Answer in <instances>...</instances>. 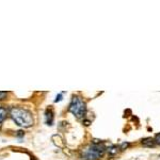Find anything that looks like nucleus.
Segmentation results:
<instances>
[{
  "instance_id": "1",
  "label": "nucleus",
  "mask_w": 160,
  "mask_h": 160,
  "mask_svg": "<svg viewBox=\"0 0 160 160\" xmlns=\"http://www.w3.org/2000/svg\"><path fill=\"white\" fill-rule=\"evenodd\" d=\"M10 115H11L12 120L17 124L20 127L28 128L33 125V117L31 114L30 111L24 109V108L14 107L10 111Z\"/></svg>"
},
{
  "instance_id": "6",
  "label": "nucleus",
  "mask_w": 160,
  "mask_h": 160,
  "mask_svg": "<svg viewBox=\"0 0 160 160\" xmlns=\"http://www.w3.org/2000/svg\"><path fill=\"white\" fill-rule=\"evenodd\" d=\"M7 118V110L6 108L3 107H0V123L3 122Z\"/></svg>"
},
{
  "instance_id": "3",
  "label": "nucleus",
  "mask_w": 160,
  "mask_h": 160,
  "mask_svg": "<svg viewBox=\"0 0 160 160\" xmlns=\"http://www.w3.org/2000/svg\"><path fill=\"white\" fill-rule=\"evenodd\" d=\"M68 109L76 118H82L86 114L87 106H86V102H83V99H82L81 97L73 96Z\"/></svg>"
},
{
  "instance_id": "5",
  "label": "nucleus",
  "mask_w": 160,
  "mask_h": 160,
  "mask_svg": "<svg viewBox=\"0 0 160 160\" xmlns=\"http://www.w3.org/2000/svg\"><path fill=\"white\" fill-rule=\"evenodd\" d=\"M142 144H143L144 146H148V148H152V146H154L155 144V140L152 138H145L142 140Z\"/></svg>"
},
{
  "instance_id": "2",
  "label": "nucleus",
  "mask_w": 160,
  "mask_h": 160,
  "mask_svg": "<svg viewBox=\"0 0 160 160\" xmlns=\"http://www.w3.org/2000/svg\"><path fill=\"white\" fill-rule=\"evenodd\" d=\"M105 153V148L98 143H94L82 151L83 160H98Z\"/></svg>"
},
{
  "instance_id": "4",
  "label": "nucleus",
  "mask_w": 160,
  "mask_h": 160,
  "mask_svg": "<svg viewBox=\"0 0 160 160\" xmlns=\"http://www.w3.org/2000/svg\"><path fill=\"white\" fill-rule=\"evenodd\" d=\"M45 118L47 125H52L53 124V111L51 108H48L45 112Z\"/></svg>"
},
{
  "instance_id": "7",
  "label": "nucleus",
  "mask_w": 160,
  "mask_h": 160,
  "mask_svg": "<svg viewBox=\"0 0 160 160\" xmlns=\"http://www.w3.org/2000/svg\"><path fill=\"white\" fill-rule=\"evenodd\" d=\"M155 143L156 144H160V132L159 133H157L156 135V137H155Z\"/></svg>"
},
{
  "instance_id": "9",
  "label": "nucleus",
  "mask_w": 160,
  "mask_h": 160,
  "mask_svg": "<svg viewBox=\"0 0 160 160\" xmlns=\"http://www.w3.org/2000/svg\"><path fill=\"white\" fill-rule=\"evenodd\" d=\"M62 94H59V95H57V97H56V99H55V102H61L62 100Z\"/></svg>"
},
{
  "instance_id": "8",
  "label": "nucleus",
  "mask_w": 160,
  "mask_h": 160,
  "mask_svg": "<svg viewBox=\"0 0 160 160\" xmlns=\"http://www.w3.org/2000/svg\"><path fill=\"white\" fill-rule=\"evenodd\" d=\"M7 94H8V93H7V92H0V100H1V99H4V98H6Z\"/></svg>"
}]
</instances>
